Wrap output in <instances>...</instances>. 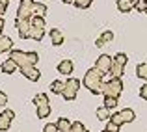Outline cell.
<instances>
[{"label":"cell","mask_w":147,"mask_h":132,"mask_svg":"<svg viewBox=\"0 0 147 132\" xmlns=\"http://www.w3.org/2000/svg\"><path fill=\"white\" fill-rule=\"evenodd\" d=\"M50 115V106L49 104H41V106H37V117L39 119H47Z\"/></svg>","instance_id":"ac0fdd59"},{"label":"cell","mask_w":147,"mask_h":132,"mask_svg":"<svg viewBox=\"0 0 147 132\" xmlns=\"http://www.w3.org/2000/svg\"><path fill=\"white\" fill-rule=\"evenodd\" d=\"M34 15H39V17H45L47 15V6L39 2H34Z\"/></svg>","instance_id":"44dd1931"},{"label":"cell","mask_w":147,"mask_h":132,"mask_svg":"<svg viewBox=\"0 0 147 132\" xmlns=\"http://www.w3.org/2000/svg\"><path fill=\"white\" fill-rule=\"evenodd\" d=\"M6 102H7V95H6L4 91H0V108L6 106Z\"/></svg>","instance_id":"836d02e7"},{"label":"cell","mask_w":147,"mask_h":132,"mask_svg":"<svg viewBox=\"0 0 147 132\" xmlns=\"http://www.w3.org/2000/svg\"><path fill=\"white\" fill-rule=\"evenodd\" d=\"M91 2H93V0H75V6L78 7V9H88V7L91 6Z\"/></svg>","instance_id":"f1b7e54d"},{"label":"cell","mask_w":147,"mask_h":132,"mask_svg":"<svg viewBox=\"0 0 147 132\" xmlns=\"http://www.w3.org/2000/svg\"><path fill=\"white\" fill-rule=\"evenodd\" d=\"M7 52H9V58L19 65V67H24V65H36L37 60H39L37 52H24V50H15V48L7 50Z\"/></svg>","instance_id":"7a4b0ae2"},{"label":"cell","mask_w":147,"mask_h":132,"mask_svg":"<svg viewBox=\"0 0 147 132\" xmlns=\"http://www.w3.org/2000/svg\"><path fill=\"white\" fill-rule=\"evenodd\" d=\"M144 13H147V9H145V11H144Z\"/></svg>","instance_id":"7bdbcfd3"},{"label":"cell","mask_w":147,"mask_h":132,"mask_svg":"<svg viewBox=\"0 0 147 132\" xmlns=\"http://www.w3.org/2000/svg\"><path fill=\"white\" fill-rule=\"evenodd\" d=\"M34 15V0H21L17 9V19H32Z\"/></svg>","instance_id":"5b68a950"},{"label":"cell","mask_w":147,"mask_h":132,"mask_svg":"<svg viewBox=\"0 0 147 132\" xmlns=\"http://www.w3.org/2000/svg\"><path fill=\"white\" fill-rule=\"evenodd\" d=\"M9 125H11V119L7 117V115L0 114V130H7V129H9Z\"/></svg>","instance_id":"4316f807"},{"label":"cell","mask_w":147,"mask_h":132,"mask_svg":"<svg viewBox=\"0 0 147 132\" xmlns=\"http://www.w3.org/2000/svg\"><path fill=\"white\" fill-rule=\"evenodd\" d=\"M49 37H50V41H52L54 46H60V45L65 41V39H63V34H61L58 28H52V30H50V32H49Z\"/></svg>","instance_id":"9c48e42d"},{"label":"cell","mask_w":147,"mask_h":132,"mask_svg":"<svg viewBox=\"0 0 147 132\" xmlns=\"http://www.w3.org/2000/svg\"><path fill=\"white\" fill-rule=\"evenodd\" d=\"M19 71H21L28 80H32V82H37L39 76H41L39 69H36V65H24V67H19Z\"/></svg>","instance_id":"ba28073f"},{"label":"cell","mask_w":147,"mask_h":132,"mask_svg":"<svg viewBox=\"0 0 147 132\" xmlns=\"http://www.w3.org/2000/svg\"><path fill=\"white\" fill-rule=\"evenodd\" d=\"M97 117L100 119V121H108V119H110V110L104 108V106H100L97 110Z\"/></svg>","instance_id":"484cf974"},{"label":"cell","mask_w":147,"mask_h":132,"mask_svg":"<svg viewBox=\"0 0 147 132\" xmlns=\"http://www.w3.org/2000/svg\"><path fill=\"white\" fill-rule=\"evenodd\" d=\"M134 9H136V11H145L147 9V0H136Z\"/></svg>","instance_id":"4dcf8cb0"},{"label":"cell","mask_w":147,"mask_h":132,"mask_svg":"<svg viewBox=\"0 0 147 132\" xmlns=\"http://www.w3.org/2000/svg\"><path fill=\"white\" fill-rule=\"evenodd\" d=\"M80 80L78 78H69L67 82H65L63 86V91H61V97H63L65 100H73L76 97V93H78V88H80Z\"/></svg>","instance_id":"277c9868"},{"label":"cell","mask_w":147,"mask_h":132,"mask_svg":"<svg viewBox=\"0 0 147 132\" xmlns=\"http://www.w3.org/2000/svg\"><path fill=\"white\" fill-rule=\"evenodd\" d=\"M104 108H108V110L117 108V97H104Z\"/></svg>","instance_id":"cb8c5ba5"},{"label":"cell","mask_w":147,"mask_h":132,"mask_svg":"<svg viewBox=\"0 0 147 132\" xmlns=\"http://www.w3.org/2000/svg\"><path fill=\"white\" fill-rule=\"evenodd\" d=\"M119 129H121V127H117L115 123H112V121L106 123V130H108V132H119Z\"/></svg>","instance_id":"1f68e13d"},{"label":"cell","mask_w":147,"mask_h":132,"mask_svg":"<svg viewBox=\"0 0 147 132\" xmlns=\"http://www.w3.org/2000/svg\"><path fill=\"white\" fill-rule=\"evenodd\" d=\"M65 132H73V130H71V129H69V130H65Z\"/></svg>","instance_id":"b9f144b4"},{"label":"cell","mask_w":147,"mask_h":132,"mask_svg":"<svg viewBox=\"0 0 147 132\" xmlns=\"http://www.w3.org/2000/svg\"><path fill=\"white\" fill-rule=\"evenodd\" d=\"M61 2H63V4H73L75 0H61Z\"/></svg>","instance_id":"f35d334b"},{"label":"cell","mask_w":147,"mask_h":132,"mask_svg":"<svg viewBox=\"0 0 147 132\" xmlns=\"http://www.w3.org/2000/svg\"><path fill=\"white\" fill-rule=\"evenodd\" d=\"M102 73L100 71H97V69H90V71L86 73V75H84V80H82V84L84 86H86L88 89H90L91 93H93V95H100V86H102Z\"/></svg>","instance_id":"6da1fadb"},{"label":"cell","mask_w":147,"mask_h":132,"mask_svg":"<svg viewBox=\"0 0 147 132\" xmlns=\"http://www.w3.org/2000/svg\"><path fill=\"white\" fill-rule=\"evenodd\" d=\"M102 132H108V130H102Z\"/></svg>","instance_id":"ee69618b"},{"label":"cell","mask_w":147,"mask_h":132,"mask_svg":"<svg viewBox=\"0 0 147 132\" xmlns=\"http://www.w3.org/2000/svg\"><path fill=\"white\" fill-rule=\"evenodd\" d=\"M108 121L115 123V125H117V127L125 125V123H123V119H121V115H119V112H117V114H110V119H108Z\"/></svg>","instance_id":"f546056e"},{"label":"cell","mask_w":147,"mask_h":132,"mask_svg":"<svg viewBox=\"0 0 147 132\" xmlns=\"http://www.w3.org/2000/svg\"><path fill=\"white\" fill-rule=\"evenodd\" d=\"M73 69H75V67H73V61L71 60H61L60 63H58V69H56V71L61 73V75H71Z\"/></svg>","instance_id":"30bf717a"},{"label":"cell","mask_w":147,"mask_h":132,"mask_svg":"<svg viewBox=\"0 0 147 132\" xmlns=\"http://www.w3.org/2000/svg\"><path fill=\"white\" fill-rule=\"evenodd\" d=\"M121 91H123L121 78H110L106 82H102V86H100V95L104 97H119Z\"/></svg>","instance_id":"3957f363"},{"label":"cell","mask_w":147,"mask_h":132,"mask_svg":"<svg viewBox=\"0 0 147 132\" xmlns=\"http://www.w3.org/2000/svg\"><path fill=\"white\" fill-rule=\"evenodd\" d=\"M114 39V34L110 32V30H106V32H102L99 36V39H97V46H104L106 43H110V41Z\"/></svg>","instance_id":"9a60e30c"},{"label":"cell","mask_w":147,"mask_h":132,"mask_svg":"<svg viewBox=\"0 0 147 132\" xmlns=\"http://www.w3.org/2000/svg\"><path fill=\"white\" fill-rule=\"evenodd\" d=\"M4 24H6V22H4V19L0 17V36H2V30H4Z\"/></svg>","instance_id":"8d00e7d4"},{"label":"cell","mask_w":147,"mask_h":132,"mask_svg":"<svg viewBox=\"0 0 147 132\" xmlns=\"http://www.w3.org/2000/svg\"><path fill=\"white\" fill-rule=\"evenodd\" d=\"M136 76L142 80H147V63H140L136 67Z\"/></svg>","instance_id":"d4e9b609"},{"label":"cell","mask_w":147,"mask_h":132,"mask_svg":"<svg viewBox=\"0 0 147 132\" xmlns=\"http://www.w3.org/2000/svg\"><path fill=\"white\" fill-rule=\"evenodd\" d=\"M110 67H112V58L108 56V54H100L97 58V61H95V69L100 71L102 75H106V73L110 71Z\"/></svg>","instance_id":"52a82bcc"},{"label":"cell","mask_w":147,"mask_h":132,"mask_svg":"<svg viewBox=\"0 0 147 132\" xmlns=\"http://www.w3.org/2000/svg\"><path fill=\"white\" fill-rule=\"evenodd\" d=\"M117 9L123 11V13H129V11L134 9V6L129 2V0H117Z\"/></svg>","instance_id":"e0dca14e"},{"label":"cell","mask_w":147,"mask_h":132,"mask_svg":"<svg viewBox=\"0 0 147 132\" xmlns=\"http://www.w3.org/2000/svg\"><path fill=\"white\" fill-rule=\"evenodd\" d=\"M140 97H142V99H145V100H147V84H144V86L140 88Z\"/></svg>","instance_id":"e575fe53"},{"label":"cell","mask_w":147,"mask_h":132,"mask_svg":"<svg viewBox=\"0 0 147 132\" xmlns=\"http://www.w3.org/2000/svg\"><path fill=\"white\" fill-rule=\"evenodd\" d=\"M15 28L19 32V37L21 39H30V30H32V22L30 19H15Z\"/></svg>","instance_id":"8992f818"},{"label":"cell","mask_w":147,"mask_h":132,"mask_svg":"<svg viewBox=\"0 0 147 132\" xmlns=\"http://www.w3.org/2000/svg\"><path fill=\"white\" fill-rule=\"evenodd\" d=\"M30 22H32V26H36V28H45V17H39V15H32Z\"/></svg>","instance_id":"603a6c76"},{"label":"cell","mask_w":147,"mask_h":132,"mask_svg":"<svg viewBox=\"0 0 147 132\" xmlns=\"http://www.w3.org/2000/svg\"><path fill=\"white\" fill-rule=\"evenodd\" d=\"M17 67H19V65L9 58V60H6V61L2 63V73H6V75H11V73L17 71Z\"/></svg>","instance_id":"5bb4252c"},{"label":"cell","mask_w":147,"mask_h":132,"mask_svg":"<svg viewBox=\"0 0 147 132\" xmlns=\"http://www.w3.org/2000/svg\"><path fill=\"white\" fill-rule=\"evenodd\" d=\"M108 73L112 75V78H121L123 73H125V65H119V63H115V61H112V67H110Z\"/></svg>","instance_id":"8fae6325"},{"label":"cell","mask_w":147,"mask_h":132,"mask_svg":"<svg viewBox=\"0 0 147 132\" xmlns=\"http://www.w3.org/2000/svg\"><path fill=\"white\" fill-rule=\"evenodd\" d=\"M119 115H121L123 123H132L134 119H136V114H134V110H130V108H123V110L119 112Z\"/></svg>","instance_id":"4fadbf2b"},{"label":"cell","mask_w":147,"mask_h":132,"mask_svg":"<svg viewBox=\"0 0 147 132\" xmlns=\"http://www.w3.org/2000/svg\"><path fill=\"white\" fill-rule=\"evenodd\" d=\"M56 127H58V130H60V132H65V130L71 129V121L65 119V117H60V119H58V123H56Z\"/></svg>","instance_id":"ffe728a7"},{"label":"cell","mask_w":147,"mask_h":132,"mask_svg":"<svg viewBox=\"0 0 147 132\" xmlns=\"http://www.w3.org/2000/svg\"><path fill=\"white\" fill-rule=\"evenodd\" d=\"M43 132H58L56 123H47V125H45V129H43Z\"/></svg>","instance_id":"d6a6232c"},{"label":"cell","mask_w":147,"mask_h":132,"mask_svg":"<svg viewBox=\"0 0 147 132\" xmlns=\"http://www.w3.org/2000/svg\"><path fill=\"white\" fill-rule=\"evenodd\" d=\"M82 132H90V130H88V129H84V130H82Z\"/></svg>","instance_id":"60d3db41"},{"label":"cell","mask_w":147,"mask_h":132,"mask_svg":"<svg viewBox=\"0 0 147 132\" xmlns=\"http://www.w3.org/2000/svg\"><path fill=\"white\" fill-rule=\"evenodd\" d=\"M7 4H9V0H0V6H4V7H7Z\"/></svg>","instance_id":"74e56055"},{"label":"cell","mask_w":147,"mask_h":132,"mask_svg":"<svg viewBox=\"0 0 147 132\" xmlns=\"http://www.w3.org/2000/svg\"><path fill=\"white\" fill-rule=\"evenodd\" d=\"M43 36H45V28H36V26H32V30H30V39L41 41Z\"/></svg>","instance_id":"2e32d148"},{"label":"cell","mask_w":147,"mask_h":132,"mask_svg":"<svg viewBox=\"0 0 147 132\" xmlns=\"http://www.w3.org/2000/svg\"><path fill=\"white\" fill-rule=\"evenodd\" d=\"M129 2H130V4H132V6H134V4H136V0H129Z\"/></svg>","instance_id":"ab89813d"},{"label":"cell","mask_w":147,"mask_h":132,"mask_svg":"<svg viewBox=\"0 0 147 132\" xmlns=\"http://www.w3.org/2000/svg\"><path fill=\"white\" fill-rule=\"evenodd\" d=\"M63 86H65V82H61V80H54V82L50 84V91L56 93V95H61V91H63Z\"/></svg>","instance_id":"d6986e66"},{"label":"cell","mask_w":147,"mask_h":132,"mask_svg":"<svg viewBox=\"0 0 147 132\" xmlns=\"http://www.w3.org/2000/svg\"><path fill=\"white\" fill-rule=\"evenodd\" d=\"M34 104H36V106H41V104H49V97H47V93H37V95L34 97Z\"/></svg>","instance_id":"7402d4cb"},{"label":"cell","mask_w":147,"mask_h":132,"mask_svg":"<svg viewBox=\"0 0 147 132\" xmlns=\"http://www.w3.org/2000/svg\"><path fill=\"white\" fill-rule=\"evenodd\" d=\"M112 61H115V63H119V65H127V61H129V58H127V54L119 52V54H115V56L112 58Z\"/></svg>","instance_id":"83f0119b"},{"label":"cell","mask_w":147,"mask_h":132,"mask_svg":"<svg viewBox=\"0 0 147 132\" xmlns=\"http://www.w3.org/2000/svg\"><path fill=\"white\" fill-rule=\"evenodd\" d=\"M2 114H4V115H7L9 119H13V117H15V112H13V110H4Z\"/></svg>","instance_id":"d590c367"},{"label":"cell","mask_w":147,"mask_h":132,"mask_svg":"<svg viewBox=\"0 0 147 132\" xmlns=\"http://www.w3.org/2000/svg\"><path fill=\"white\" fill-rule=\"evenodd\" d=\"M13 48V39L11 37H6V36H0V54L7 52V50Z\"/></svg>","instance_id":"7c38bea8"}]
</instances>
